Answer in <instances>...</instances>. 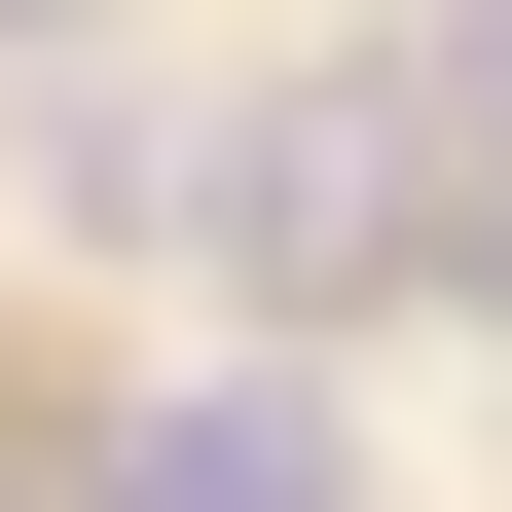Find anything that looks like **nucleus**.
Returning a JSON list of instances; mask_svg holds the SVG:
<instances>
[{"mask_svg": "<svg viewBox=\"0 0 512 512\" xmlns=\"http://www.w3.org/2000/svg\"><path fill=\"white\" fill-rule=\"evenodd\" d=\"M366 439H330V366H183V403H110V476L74 512H330Z\"/></svg>", "mask_w": 512, "mask_h": 512, "instance_id": "1", "label": "nucleus"}]
</instances>
